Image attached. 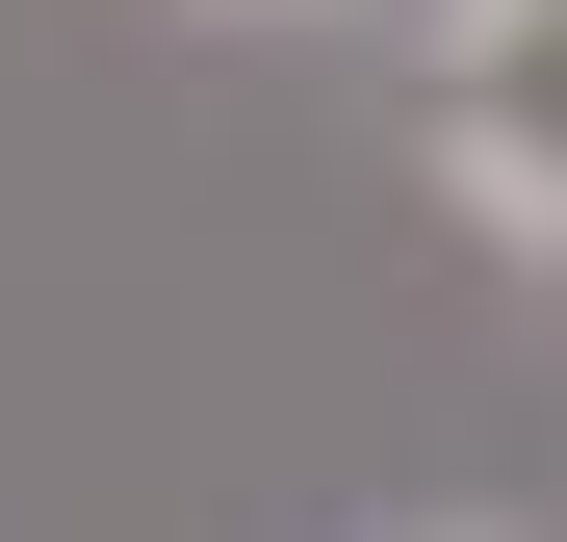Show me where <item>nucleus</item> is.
<instances>
[{"label":"nucleus","mask_w":567,"mask_h":542,"mask_svg":"<svg viewBox=\"0 0 567 542\" xmlns=\"http://www.w3.org/2000/svg\"><path fill=\"white\" fill-rule=\"evenodd\" d=\"M413 155H439V207L542 258L567 285V0H439V52H413Z\"/></svg>","instance_id":"nucleus-1"}]
</instances>
